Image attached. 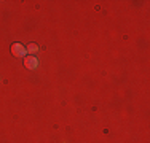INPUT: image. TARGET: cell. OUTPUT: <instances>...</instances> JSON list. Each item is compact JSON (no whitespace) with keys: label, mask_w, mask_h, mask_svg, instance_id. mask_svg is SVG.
Masks as SVG:
<instances>
[{"label":"cell","mask_w":150,"mask_h":143,"mask_svg":"<svg viewBox=\"0 0 150 143\" xmlns=\"http://www.w3.org/2000/svg\"><path fill=\"white\" fill-rule=\"evenodd\" d=\"M24 67L29 70H35L38 67V59L35 56H26L24 57Z\"/></svg>","instance_id":"6da1fadb"},{"label":"cell","mask_w":150,"mask_h":143,"mask_svg":"<svg viewBox=\"0 0 150 143\" xmlns=\"http://www.w3.org/2000/svg\"><path fill=\"white\" fill-rule=\"evenodd\" d=\"M11 53L18 57H23V56H26L27 49H26V46H23L21 43H15V45H11Z\"/></svg>","instance_id":"7a4b0ae2"},{"label":"cell","mask_w":150,"mask_h":143,"mask_svg":"<svg viewBox=\"0 0 150 143\" xmlns=\"http://www.w3.org/2000/svg\"><path fill=\"white\" fill-rule=\"evenodd\" d=\"M27 53H37L38 51V46L35 45V43H30V45H27Z\"/></svg>","instance_id":"3957f363"}]
</instances>
